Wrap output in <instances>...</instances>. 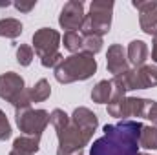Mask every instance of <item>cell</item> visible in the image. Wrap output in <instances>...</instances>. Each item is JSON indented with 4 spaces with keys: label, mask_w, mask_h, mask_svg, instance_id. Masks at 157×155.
Segmentation results:
<instances>
[{
    "label": "cell",
    "mask_w": 157,
    "mask_h": 155,
    "mask_svg": "<svg viewBox=\"0 0 157 155\" xmlns=\"http://www.w3.org/2000/svg\"><path fill=\"white\" fill-rule=\"evenodd\" d=\"M139 120H119L117 124H106L104 135L93 141L90 155H139V135L143 130Z\"/></svg>",
    "instance_id": "obj_1"
},
{
    "label": "cell",
    "mask_w": 157,
    "mask_h": 155,
    "mask_svg": "<svg viewBox=\"0 0 157 155\" xmlns=\"http://www.w3.org/2000/svg\"><path fill=\"white\" fill-rule=\"evenodd\" d=\"M49 122L55 128L59 139L57 155H84V146H88L93 137L91 131L82 128L60 108H55L49 113Z\"/></svg>",
    "instance_id": "obj_2"
},
{
    "label": "cell",
    "mask_w": 157,
    "mask_h": 155,
    "mask_svg": "<svg viewBox=\"0 0 157 155\" xmlns=\"http://www.w3.org/2000/svg\"><path fill=\"white\" fill-rule=\"evenodd\" d=\"M97 71V60L90 53H73L55 68V78L60 84H71L77 80H88Z\"/></svg>",
    "instance_id": "obj_3"
},
{
    "label": "cell",
    "mask_w": 157,
    "mask_h": 155,
    "mask_svg": "<svg viewBox=\"0 0 157 155\" xmlns=\"http://www.w3.org/2000/svg\"><path fill=\"white\" fill-rule=\"evenodd\" d=\"M113 84V95L112 97H121L126 95L128 91L133 89H148L157 86V66H141L128 70L121 75H115L112 78Z\"/></svg>",
    "instance_id": "obj_4"
},
{
    "label": "cell",
    "mask_w": 157,
    "mask_h": 155,
    "mask_svg": "<svg viewBox=\"0 0 157 155\" xmlns=\"http://www.w3.org/2000/svg\"><path fill=\"white\" fill-rule=\"evenodd\" d=\"M60 33L51 28H40L33 35V47L39 55L40 64L44 68H57L62 62V55L59 53L60 46Z\"/></svg>",
    "instance_id": "obj_5"
},
{
    "label": "cell",
    "mask_w": 157,
    "mask_h": 155,
    "mask_svg": "<svg viewBox=\"0 0 157 155\" xmlns=\"http://www.w3.org/2000/svg\"><path fill=\"white\" fill-rule=\"evenodd\" d=\"M113 2L108 0H93L90 4V11L86 13L82 35H97L102 37L112 28V13H113Z\"/></svg>",
    "instance_id": "obj_6"
},
{
    "label": "cell",
    "mask_w": 157,
    "mask_h": 155,
    "mask_svg": "<svg viewBox=\"0 0 157 155\" xmlns=\"http://www.w3.org/2000/svg\"><path fill=\"white\" fill-rule=\"evenodd\" d=\"M0 99L15 106L17 110L31 108V95L26 88L24 78L15 71H7L0 75Z\"/></svg>",
    "instance_id": "obj_7"
},
{
    "label": "cell",
    "mask_w": 157,
    "mask_h": 155,
    "mask_svg": "<svg viewBox=\"0 0 157 155\" xmlns=\"http://www.w3.org/2000/svg\"><path fill=\"white\" fill-rule=\"evenodd\" d=\"M152 104V99H139V97H112L108 102V115L128 120V117H146V112Z\"/></svg>",
    "instance_id": "obj_8"
},
{
    "label": "cell",
    "mask_w": 157,
    "mask_h": 155,
    "mask_svg": "<svg viewBox=\"0 0 157 155\" xmlns=\"http://www.w3.org/2000/svg\"><path fill=\"white\" fill-rule=\"evenodd\" d=\"M15 120L18 130L24 135H35L40 137L46 126L49 124V113L46 110H33V108H24L15 112Z\"/></svg>",
    "instance_id": "obj_9"
},
{
    "label": "cell",
    "mask_w": 157,
    "mask_h": 155,
    "mask_svg": "<svg viewBox=\"0 0 157 155\" xmlns=\"http://www.w3.org/2000/svg\"><path fill=\"white\" fill-rule=\"evenodd\" d=\"M84 4L80 0H70L64 4L60 15H59V24L66 31H78L84 26Z\"/></svg>",
    "instance_id": "obj_10"
},
{
    "label": "cell",
    "mask_w": 157,
    "mask_h": 155,
    "mask_svg": "<svg viewBox=\"0 0 157 155\" xmlns=\"http://www.w3.org/2000/svg\"><path fill=\"white\" fill-rule=\"evenodd\" d=\"M130 62H128V57H126V51L121 44H112L108 47V53H106V68L110 73L115 75H121L124 71H128L130 68Z\"/></svg>",
    "instance_id": "obj_11"
},
{
    "label": "cell",
    "mask_w": 157,
    "mask_h": 155,
    "mask_svg": "<svg viewBox=\"0 0 157 155\" xmlns=\"http://www.w3.org/2000/svg\"><path fill=\"white\" fill-rule=\"evenodd\" d=\"M40 148V137L35 135H20L13 141V148L9 155H37Z\"/></svg>",
    "instance_id": "obj_12"
},
{
    "label": "cell",
    "mask_w": 157,
    "mask_h": 155,
    "mask_svg": "<svg viewBox=\"0 0 157 155\" xmlns=\"http://www.w3.org/2000/svg\"><path fill=\"white\" fill-rule=\"evenodd\" d=\"M126 57H128V62L132 66H135V68L144 66V62L148 59V46H146V42H143V40H132L128 44Z\"/></svg>",
    "instance_id": "obj_13"
},
{
    "label": "cell",
    "mask_w": 157,
    "mask_h": 155,
    "mask_svg": "<svg viewBox=\"0 0 157 155\" xmlns=\"http://www.w3.org/2000/svg\"><path fill=\"white\" fill-rule=\"evenodd\" d=\"M113 95V84L112 80H101L91 89V100L97 104H108Z\"/></svg>",
    "instance_id": "obj_14"
},
{
    "label": "cell",
    "mask_w": 157,
    "mask_h": 155,
    "mask_svg": "<svg viewBox=\"0 0 157 155\" xmlns=\"http://www.w3.org/2000/svg\"><path fill=\"white\" fill-rule=\"evenodd\" d=\"M22 35V22L17 18H2L0 20V37L17 39Z\"/></svg>",
    "instance_id": "obj_15"
},
{
    "label": "cell",
    "mask_w": 157,
    "mask_h": 155,
    "mask_svg": "<svg viewBox=\"0 0 157 155\" xmlns=\"http://www.w3.org/2000/svg\"><path fill=\"white\" fill-rule=\"evenodd\" d=\"M139 148L157 150V126H143L139 135Z\"/></svg>",
    "instance_id": "obj_16"
},
{
    "label": "cell",
    "mask_w": 157,
    "mask_h": 155,
    "mask_svg": "<svg viewBox=\"0 0 157 155\" xmlns=\"http://www.w3.org/2000/svg\"><path fill=\"white\" fill-rule=\"evenodd\" d=\"M139 26L146 35H157V9L139 13Z\"/></svg>",
    "instance_id": "obj_17"
},
{
    "label": "cell",
    "mask_w": 157,
    "mask_h": 155,
    "mask_svg": "<svg viewBox=\"0 0 157 155\" xmlns=\"http://www.w3.org/2000/svg\"><path fill=\"white\" fill-rule=\"evenodd\" d=\"M29 95H31V102H44L49 99L51 95V86L46 78H40L39 82L29 89Z\"/></svg>",
    "instance_id": "obj_18"
},
{
    "label": "cell",
    "mask_w": 157,
    "mask_h": 155,
    "mask_svg": "<svg viewBox=\"0 0 157 155\" xmlns=\"http://www.w3.org/2000/svg\"><path fill=\"white\" fill-rule=\"evenodd\" d=\"M62 46L73 55V53H80L82 49V33L80 31H66L62 37Z\"/></svg>",
    "instance_id": "obj_19"
},
{
    "label": "cell",
    "mask_w": 157,
    "mask_h": 155,
    "mask_svg": "<svg viewBox=\"0 0 157 155\" xmlns=\"http://www.w3.org/2000/svg\"><path fill=\"white\" fill-rule=\"evenodd\" d=\"M102 49V37L97 35H82V53L95 55Z\"/></svg>",
    "instance_id": "obj_20"
},
{
    "label": "cell",
    "mask_w": 157,
    "mask_h": 155,
    "mask_svg": "<svg viewBox=\"0 0 157 155\" xmlns=\"http://www.w3.org/2000/svg\"><path fill=\"white\" fill-rule=\"evenodd\" d=\"M17 62L20 66H29L33 62V47L28 44H20L17 47Z\"/></svg>",
    "instance_id": "obj_21"
},
{
    "label": "cell",
    "mask_w": 157,
    "mask_h": 155,
    "mask_svg": "<svg viewBox=\"0 0 157 155\" xmlns=\"http://www.w3.org/2000/svg\"><path fill=\"white\" fill-rule=\"evenodd\" d=\"M9 137H11V124H9L6 113L0 110V141H7Z\"/></svg>",
    "instance_id": "obj_22"
},
{
    "label": "cell",
    "mask_w": 157,
    "mask_h": 155,
    "mask_svg": "<svg viewBox=\"0 0 157 155\" xmlns=\"http://www.w3.org/2000/svg\"><path fill=\"white\" fill-rule=\"evenodd\" d=\"M132 6H133L139 13H146V11L157 9V0H133Z\"/></svg>",
    "instance_id": "obj_23"
},
{
    "label": "cell",
    "mask_w": 157,
    "mask_h": 155,
    "mask_svg": "<svg viewBox=\"0 0 157 155\" xmlns=\"http://www.w3.org/2000/svg\"><path fill=\"white\" fill-rule=\"evenodd\" d=\"M13 6H15L20 13H29V11L37 6V0H29V2H22V0H20V2H15Z\"/></svg>",
    "instance_id": "obj_24"
},
{
    "label": "cell",
    "mask_w": 157,
    "mask_h": 155,
    "mask_svg": "<svg viewBox=\"0 0 157 155\" xmlns=\"http://www.w3.org/2000/svg\"><path fill=\"white\" fill-rule=\"evenodd\" d=\"M144 119L152 120V124L157 126V102L155 100H152V104H150V108H148V112H146V117H144Z\"/></svg>",
    "instance_id": "obj_25"
},
{
    "label": "cell",
    "mask_w": 157,
    "mask_h": 155,
    "mask_svg": "<svg viewBox=\"0 0 157 155\" xmlns=\"http://www.w3.org/2000/svg\"><path fill=\"white\" fill-rule=\"evenodd\" d=\"M152 60L157 62V35L154 37V46H152Z\"/></svg>",
    "instance_id": "obj_26"
},
{
    "label": "cell",
    "mask_w": 157,
    "mask_h": 155,
    "mask_svg": "<svg viewBox=\"0 0 157 155\" xmlns=\"http://www.w3.org/2000/svg\"><path fill=\"white\" fill-rule=\"evenodd\" d=\"M139 155H150V153H139Z\"/></svg>",
    "instance_id": "obj_27"
}]
</instances>
